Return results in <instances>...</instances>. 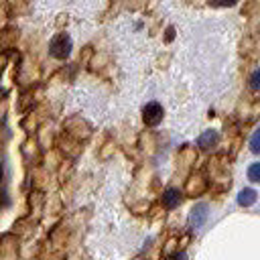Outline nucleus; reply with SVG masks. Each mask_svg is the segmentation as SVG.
Returning <instances> with one entry per match:
<instances>
[{
  "mask_svg": "<svg viewBox=\"0 0 260 260\" xmlns=\"http://www.w3.org/2000/svg\"><path fill=\"white\" fill-rule=\"evenodd\" d=\"M69 51H71V41H69L67 35H57V37L51 41V45H49V53H51L53 57H57V59L67 57Z\"/></svg>",
  "mask_w": 260,
  "mask_h": 260,
  "instance_id": "nucleus-1",
  "label": "nucleus"
},
{
  "mask_svg": "<svg viewBox=\"0 0 260 260\" xmlns=\"http://www.w3.org/2000/svg\"><path fill=\"white\" fill-rule=\"evenodd\" d=\"M142 118H144L146 124L156 126V124L162 120V106L156 104V102H148V104L144 106V110H142Z\"/></svg>",
  "mask_w": 260,
  "mask_h": 260,
  "instance_id": "nucleus-2",
  "label": "nucleus"
},
{
  "mask_svg": "<svg viewBox=\"0 0 260 260\" xmlns=\"http://www.w3.org/2000/svg\"><path fill=\"white\" fill-rule=\"evenodd\" d=\"M207 211H209L207 203H199V205H195V209L191 211V223H193L195 228L203 225L205 219H207Z\"/></svg>",
  "mask_w": 260,
  "mask_h": 260,
  "instance_id": "nucleus-3",
  "label": "nucleus"
},
{
  "mask_svg": "<svg viewBox=\"0 0 260 260\" xmlns=\"http://www.w3.org/2000/svg\"><path fill=\"white\" fill-rule=\"evenodd\" d=\"M256 191L254 189H244V191H240V195H238V203L240 205H252V203H256Z\"/></svg>",
  "mask_w": 260,
  "mask_h": 260,
  "instance_id": "nucleus-4",
  "label": "nucleus"
},
{
  "mask_svg": "<svg viewBox=\"0 0 260 260\" xmlns=\"http://www.w3.org/2000/svg\"><path fill=\"white\" fill-rule=\"evenodd\" d=\"M179 199H181V195H179V191L177 189H167L165 191V195H162V201L167 203V207H175L177 203H179Z\"/></svg>",
  "mask_w": 260,
  "mask_h": 260,
  "instance_id": "nucleus-5",
  "label": "nucleus"
},
{
  "mask_svg": "<svg viewBox=\"0 0 260 260\" xmlns=\"http://www.w3.org/2000/svg\"><path fill=\"white\" fill-rule=\"evenodd\" d=\"M215 136H217L215 132L207 130V132H203V134H201V138L197 140V144H199L201 148H209V144H213V142H215Z\"/></svg>",
  "mask_w": 260,
  "mask_h": 260,
  "instance_id": "nucleus-6",
  "label": "nucleus"
},
{
  "mask_svg": "<svg viewBox=\"0 0 260 260\" xmlns=\"http://www.w3.org/2000/svg\"><path fill=\"white\" fill-rule=\"evenodd\" d=\"M248 179L254 181V183H260V162L250 165V169H248Z\"/></svg>",
  "mask_w": 260,
  "mask_h": 260,
  "instance_id": "nucleus-7",
  "label": "nucleus"
},
{
  "mask_svg": "<svg viewBox=\"0 0 260 260\" xmlns=\"http://www.w3.org/2000/svg\"><path fill=\"white\" fill-rule=\"evenodd\" d=\"M250 148H252V152H260V128L252 134V138H250Z\"/></svg>",
  "mask_w": 260,
  "mask_h": 260,
  "instance_id": "nucleus-8",
  "label": "nucleus"
},
{
  "mask_svg": "<svg viewBox=\"0 0 260 260\" xmlns=\"http://www.w3.org/2000/svg\"><path fill=\"white\" fill-rule=\"evenodd\" d=\"M250 87L252 89H260V69H256L250 77Z\"/></svg>",
  "mask_w": 260,
  "mask_h": 260,
  "instance_id": "nucleus-9",
  "label": "nucleus"
}]
</instances>
